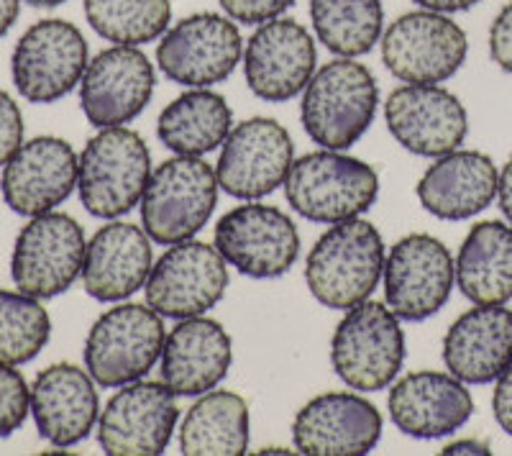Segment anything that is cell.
I'll list each match as a JSON object with an SVG mask.
<instances>
[{"label": "cell", "mask_w": 512, "mask_h": 456, "mask_svg": "<svg viewBox=\"0 0 512 456\" xmlns=\"http://www.w3.org/2000/svg\"><path fill=\"white\" fill-rule=\"evenodd\" d=\"M98 390L90 372L59 362L41 369L31 385V416L41 439L67 449L85 441L98 421Z\"/></svg>", "instance_id": "603a6c76"}, {"label": "cell", "mask_w": 512, "mask_h": 456, "mask_svg": "<svg viewBox=\"0 0 512 456\" xmlns=\"http://www.w3.org/2000/svg\"><path fill=\"white\" fill-rule=\"evenodd\" d=\"M497 198H500V211L505 213L507 223L512 226V157L500 172V185H497Z\"/></svg>", "instance_id": "f35d334b"}, {"label": "cell", "mask_w": 512, "mask_h": 456, "mask_svg": "<svg viewBox=\"0 0 512 456\" xmlns=\"http://www.w3.org/2000/svg\"><path fill=\"white\" fill-rule=\"evenodd\" d=\"M456 267L443 241L410 234L392 246L384 262V298L400 321H428L448 303Z\"/></svg>", "instance_id": "4fadbf2b"}, {"label": "cell", "mask_w": 512, "mask_h": 456, "mask_svg": "<svg viewBox=\"0 0 512 456\" xmlns=\"http://www.w3.org/2000/svg\"><path fill=\"white\" fill-rule=\"evenodd\" d=\"M489 54L500 70L512 75V0L502 8L489 29Z\"/></svg>", "instance_id": "8d00e7d4"}, {"label": "cell", "mask_w": 512, "mask_h": 456, "mask_svg": "<svg viewBox=\"0 0 512 456\" xmlns=\"http://www.w3.org/2000/svg\"><path fill=\"white\" fill-rule=\"evenodd\" d=\"M88 62L82 31L62 18H44L13 49V85L29 103H54L80 85Z\"/></svg>", "instance_id": "9c48e42d"}, {"label": "cell", "mask_w": 512, "mask_h": 456, "mask_svg": "<svg viewBox=\"0 0 512 456\" xmlns=\"http://www.w3.org/2000/svg\"><path fill=\"white\" fill-rule=\"evenodd\" d=\"M218 177L200 157L159 164L141 198V221L149 239L172 246L192 239L218 205Z\"/></svg>", "instance_id": "5b68a950"}, {"label": "cell", "mask_w": 512, "mask_h": 456, "mask_svg": "<svg viewBox=\"0 0 512 456\" xmlns=\"http://www.w3.org/2000/svg\"><path fill=\"white\" fill-rule=\"evenodd\" d=\"M31 413V387L11 364H0V439L24 426Z\"/></svg>", "instance_id": "836d02e7"}, {"label": "cell", "mask_w": 512, "mask_h": 456, "mask_svg": "<svg viewBox=\"0 0 512 456\" xmlns=\"http://www.w3.org/2000/svg\"><path fill=\"white\" fill-rule=\"evenodd\" d=\"M152 177V152L136 131L100 129L77 164V190L95 218H118L144 198Z\"/></svg>", "instance_id": "277c9868"}, {"label": "cell", "mask_w": 512, "mask_h": 456, "mask_svg": "<svg viewBox=\"0 0 512 456\" xmlns=\"http://www.w3.org/2000/svg\"><path fill=\"white\" fill-rule=\"evenodd\" d=\"M241 59V34L221 13H195L164 31L159 70L185 88H210L226 80Z\"/></svg>", "instance_id": "5bb4252c"}, {"label": "cell", "mask_w": 512, "mask_h": 456, "mask_svg": "<svg viewBox=\"0 0 512 456\" xmlns=\"http://www.w3.org/2000/svg\"><path fill=\"white\" fill-rule=\"evenodd\" d=\"M420 8L425 11H436V13H461L469 11V8L479 6L482 0H415Z\"/></svg>", "instance_id": "ab89813d"}, {"label": "cell", "mask_w": 512, "mask_h": 456, "mask_svg": "<svg viewBox=\"0 0 512 456\" xmlns=\"http://www.w3.org/2000/svg\"><path fill=\"white\" fill-rule=\"evenodd\" d=\"M26 3L34 8H54V6H62V3H67V0H26Z\"/></svg>", "instance_id": "7bdbcfd3"}, {"label": "cell", "mask_w": 512, "mask_h": 456, "mask_svg": "<svg viewBox=\"0 0 512 456\" xmlns=\"http://www.w3.org/2000/svg\"><path fill=\"white\" fill-rule=\"evenodd\" d=\"M85 231L67 213L34 216L16 236L11 257V277L21 293L49 300L67 293L82 275Z\"/></svg>", "instance_id": "ba28073f"}, {"label": "cell", "mask_w": 512, "mask_h": 456, "mask_svg": "<svg viewBox=\"0 0 512 456\" xmlns=\"http://www.w3.org/2000/svg\"><path fill=\"white\" fill-rule=\"evenodd\" d=\"M24 144V116L16 100L0 90V167H6L8 159Z\"/></svg>", "instance_id": "d590c367"}, {"label": "cell", "mask_w": 512, "mask_h": 456, "mask_svg": "<svg viewBox=\"0 0 512 456\" xmlns=\"http://www.w3.org/2000/svg\"><path fill=\"white\" fill-rule=\"evenodd\" d=\"M390 418L405 436L443 439L466 426L474 413V400L464 382L443 372H413L390 390Z\"/></svg>", "instance_id": "7402d4cb"}, {"label": "cell", "mask_w": 512, "mask_h": 456, "mask_svg": "<svg viewBox=\"0 0 512 456\" xmlns=\"http://www.w3.org/2000/svg\"><path fill=\"white\" fill-rule=\"evenodd\" d=\"M231 364V336L210 318H185L164 339L162 382L177 398H200L216 390Z\"/></svg>", "instance_id": "cb8c5ba5"}, {"label": "cell", "mask_w": 512, "mask_h": 456, "mask_svg": "<svg viewBox=\"0 0 512 456\" xmlns=\"http://www.w3.org/2000/svg\"><path fill=\"white\" fill-rule=\"evenodd\" d=\"M228 287L226 259L216 246L203 241H180L172 244L152 267L144 293L149 308L162 318L185 321L203 316Z\"/></svg>", "instance_id": "7c38bea8"}, {"label": "cell", "mask_w": 512, "mask_h": 456, "mask_svg": "<svg viewBox=\"0 0 512 456\" xmlns=\"http://www.w3.org/2000/svg\"><path fill=\"white\" fill-rule=\"evenodd\" d=\"M52 321L47 308L26 293L0 290V364L31 362L49 344Z\"/></svg>", "instance_id": "d6a6232c"}, {"label": "cell", "mask_w": 512, "mask_h": 456, "mask_svg": "<svg viewBox=\"0 0 512 456\" xmlns=\"http://www.w3.org/2000/svg\"><path fill=\"white\" fill-rule=\"evenodd\" d=\"M18 11H21V0H0V39L13 29Z\"/></svg>", "instance_id": "60d3db41"}, {"label": "cell", "mask_w": 512, "mask_h": 456, "mask_svg": "<svg viewBox=\"0 0 512 456\" xmlns=\"http://www.w3.org/2000/svg\"><path fill=\"white\" fill-rule=\"evenodd\" d=\"M443 362L464 385H489L512 364V310L477 305L456 318L443 339Z\"/></svg>", "instance_id": "484cf974"}, {"label": "cell", "mask_w": 512, "mask_h": 456, "mask_svg": "<svg viewBox=\"0 0 512 456\" xmlns=\"http://www.w3.org/2000/svg\"><path fill=\"white\" fill-rule=\"evenodd\" d=\"M492 410H495V418L497 423H500L502 431H505L507 436H512V364L497 377Z\"/></svg>", "instance_id": "74e56055"}, {"label": "cell", "mask_w": 512, "mask_h": 456, "mask_svg": "<svg viewBox=\"0 0 512 456\" xmlns=\"http://www.w3.org/2000/svg\"><path fill=\"white\" fill-rule=\"evenodd\" d=\"M456 285L474 305L512 300V226L482 221L472 226L456 257Z\"/></svg>", "instance_id": "83f0119b"}, {"label": "cell", "mask_w": 512, "mask_h": 456, "mask_svg": "<svg viewBox=\"0 0 512 456\" xmlns=\"http://www.w3.org/2000/svg\"><path fill=\"white\" fill-rule=\"evenodd\" d=\"M469 41L446 13H405L384 31V67L408 85H438L454 77L466 62Z\"/></svg>", "instance_id": "30bf717a"}, {"label": "cell", "mask_w": 512, "mask_h": 456, "mask_svg": "<svg viewBox=\"0 0 512 456\" xmlns=\"http://www.w3.org/2000/svg\"><path fill=\"white\" fill-rule=\"evenodd\" d=\"M295 147L282 123L256 116L226 136L218 159V185L231 198L259 200L285 185Z\"/></svg>", "instance_id": "9a60e30c"}, {"label": "cell", "mask_w": 512, "mask_h": 456, "mask_svg": "<svg viewBox=\"0 0 512 456\" xmlns=\"http://www.w3.org/2000/svg\"><path fill=\"white\" fill-rule=\"evenodd\" d=\"M164 323L149 305L123 303L105 310L85 341V367L103 387H123L162 359Z\"/></svg>", "instance_id": "52a82bcc"}, {"label": "cell", "mask_w": 512, "mask_h": 456, "mask_svg": "<svg viewBox=\"0 0 512 456\" xmlns=\"http://www.w3.org/2000/svg\"><path fill=\"white\" fill-rule=\"evenodd\" d=\"M231 123L233 113L223 95L195 88L164 108L157 121V136L180 157H203L223 147Z\"/></svg>", "instance_id": "f1b7e54d"}, {"label": "cell", "mask_w": 512, "mask_h": 456, "mask_svg": "<svg viewBox=\"0 0 512 456\" xmlns=\"http://www.w3.org/2000/svg\"><path fill=\"white\" fill-rule=\"evenodd\" d=\"M303 93L300 116L305 134L323 149L344 152L354 147L377 116V80L354 57L328 62Z\"/></svg>", "instance_id": "7a4b0ae2"}, {"label": "cell", "mask_w": 512, "mask_h": 456, "mask_svg": "<svg viewBox=\"0 0 512 456\" xmlns=\"http://www.w3.org/2000/svg\"><path fill=\"white\" fill-rule=\"evenodd\" d=\"M384 275V241L361 218L338 221L315 241L305 264V282L320 305L351 310L369 300Z\"/></svg>", "instance_id": "6da1fadb"}, {"label": "cell", "mask_w": 512, "mask_h": 456, "mask_svg": "<svg viewBox=\"0 0 512 456\" xmlns=\"http://www.w3.org/2000/svg\"><path fill=\"white\" fill-rule=\"evenodd\" d=\"M85 16L103 39L141 47L164 36L172 21L169 0H85Z\"/></svg>", "instance_id": "1f68e13d"}, {"label": "cell", "mask_w": 512, "mask_h": 456, "mask_svg": "<svg viewBox=\"0 0 512 456\" xmlns=\"http://www.w3.org/2000/svg\"><path fill=\"white\" fill-rule=\"evenodd\" d=\"M500 172L482 152H454L436 157L418 182V200L441 221H466L487 208L497 195Z\"/></svg>", "instance_id": "4316f807"}, {"label": "cell", "mask_w": 512, "mask_h": 456, "mask_svg": "<svg viewBox=\"0 0 512 456\" xmlns=\"http://www.w3.org/2000/svg\"><path fill=\"white\" fill-rule=\"evenodd\" d=\"M152 267L149 234L134 223L113 221L100 228L85 249L82 285L98 303H118L146 285Z\"/></svg>", "instance_id": "d4e9b609"}, {"label": "cell", "mask_w": 512, "mask_h": 456, "mask_svg": "<svg viewBox=\"0 0 512 456\" xmlns=\"http://www.w3.org/2000/svg\"><path fill=\"white\" fill-rule=\"evenodd\" d=\"M313 29L338 57H361L382 39V0H310Z\"/></svg>", "instance_id": "4dcf8cb0"}, {"label": "cell", "mask_w": 512, "mask_h": 456, "mask_svg": "<svg viewBox=\"0 0 512 456\" xmlns=\"http://www.w3.org/2000/svg\"><path fill=\"white\" fill-rule=\"evenodd\" d=\"M441 454H489V444L477 439H461L454 444L443 446Z\"/></svg>", "instance_id": "b9f144b4"}, {"label": "cell", "mask_w": 512, "mask_h": 456, "mask_svg": "<svg viewBox=\"0 0 512 456\" xmlns=\"http://www.w3.org/2000/svg\"><path fill=\"white\" fill-rule=\"evenodd\" d=\"M315 41L292 18H274L256 29L244 52L246 85L256 98L285 103L308 88L315 75Z\"/></svg>", "instance_id": "ac0fdd59"}, {"label": "cell", "mask_w": 512, "mask_h": 456, "mask_svg": "<svg viewBox=\"0 0 512 456\" xmlns=\"http://www.w3.org/2000/svg\"><path fill=\"white\" fill-rule=\"evenodd\" d=\"M285 193L292 211L313 223H338L367 213L379 195V175L361 159L341 152H313L295 159Z\"/></svg>", "instance_id": "3957f363"}, {"label": "cell", "mask_w": 512, "mask_h": 456, "mask_svg": "<svg viewBox=\"0 0 512 456\" xmlns=\"http://www.w3.org/2000/svg\"><path fill=\"white\" fill-rule=\"evenodd\" d=\"M256 454H287V449H259Z\"/></svg>", "instance_id": "ee69618b"}, {"label": "cell", "mask_w": 512, "mask_h": 456, "mask_svg": "<svg viewBox=\"0 0 512 456\" xmlns=\"http://www.w3.org/2000/svg\"><path fill=\"white\" fill-rule=\"evenodd\" d=\"M180 408L164 382H131L108 400L98 441L108 456H157L172 441Z\"/></svg>", "instance_id": "2e32d148"}, {"label": "cell", "mask_w": 512, "mask_h": 456, "mask_svg": "<svg viewBox=\"0 0 512 456\" xmlns=\"http://www.w3.org/2000/svg\"><path fill=\"white\" fill-rule=\"evenodd\" d=\"M216 249L226 264L251 280H274L290 272L300 254V234L280 208L239 205L216 223Z\"/></svg>", "instance_id": "8fae6325"}, {"label": "cell", "mask_w": 512, "mask_h": 456, "mask_svg": "<svg viewBox=\"0 0 512 456\" xmlns=\"http://www.w3.org/2000/svg\"><path fill=\"white\" fill-rule=\"evenodd\" d=\"M154 67L141 49L116 44L88 62L80 106L90 126L116 129L134 121L154 95Z\"/></svg>", "instance_id": "e0dca14e"}, {"label": "cell", "mask_w": 512, "mask_h": 456, "mask_svg": "<svg viewBox=\"0 0 512 456\" xmlns=\"http://www.w3.org/2000/svg\"><path fill=\"white\" fill-rule=\"evenodd\" d=\"M185 456H241L249 449V408L236 392L200 395L180 431Z\"/></svg>", "instance_id": "f546056e"}, {"label": "cell", "mask_w": 512, "mask_h": 456, "mask_svg": "<svg viewBox=\"0 0 512 456\" xmlns=\"http://www.w3.org/2000/svg\"><path fill=\"white\" fill-rule=\"evenodd\" d=\"M292 6L295 0H221V8L228 18L249 26H262L274 18H282V13Z\"/></svg>", "instance_id": "e575fe53"}, {"label": "cell", "mask_w": 512, "mask_h": 456, "mask_svg": "<svg viewBox=\"0 0 512 456\" xmlns=\"http://www.w3.org/2000/svg\"><path fill=\"white\" fill-rule=\"evenodd\" d=\"M405 362V334L390 305L364 300L346 310L331 341L336 375L361 392L390 387Z\"/></svg>", "instance_id": "8992f818"}, {"label": "cell", "mask_w": 512, "mask_h": 456, "mask_svg": "<svg viewBox=\"0 0 512 456\" xmlns=\"http://www.w3.org/2000/svg\"><path fill=\"white\" fill-rule=\"evenodd\" d=\"M292 439L308 456H364L382 439V416L354 392H326L300 408Z\"/></svg>", "instance_id": "44dd1931"}, {"label": "cell", "mask_w": 512, "mask_h": 456, "mask_svg": "<svg viewBox=\"0 0 512 456\" xmlns=\"http://www.w3.org/2000/svg\"><path fill=\"white\" fill-rule=\"evenodd\" d=\"M77 159L70 141L59 136H36L21 144L8 159L0 190L18 216H41L54 211L77 188Z\"/></svg>", "instance_id": "ffe728a7"}, {"label": "cell", "mask_w": 512, "mask_h": 456, "mask_svg": "<svg viewBox=\"0 0 512 456\" xmlns=\"http://www.w3.org/2000/svg\"><path fill=\"white\" fill-rule=\"evenodd\" d=\"M387 129L402 149L418 157H443L469 134L466 108L438 85H405L384 103Z\"/></svg>", "instance_id": "d6986e66"}]
</instances>
